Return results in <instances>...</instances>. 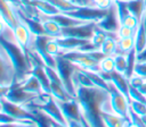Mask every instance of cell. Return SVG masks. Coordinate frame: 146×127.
<instances>
[{
    "label": "cell",
    "instance_id": "50",
    "mask_svg": "<svg viewBox=\"0 0 146 127\" xmlns=\"http://www.w3.org/2000/svg\"><path fill=\"white\" fill-rule=\"evenodd\" d=\"M0 111H2V103H1V100H0Z\"/></svg>",
    "mask_w": 146,
    "mask_h": 127
},
{
    "label": "cell",
    "instance_id": "6",
    "mask_svg": "<svg viewBox=\"0 0 146 127\" xmlns=\"http://www.w3.org/2000/svg\"><path fill=\"white\" fill-rule=\"evenodd\" d=\"M107 11L108 10L99 9L95 6L83 5L78 10L72 11V12H67V15L75 18V19L84 22V23H98L99 20H102L106 16Z\"/></svg>",
    "mask_w": 146,
    "mask_h": 127
},
{
    "label": "cell",
    "instance_id": "40",
    "mask_svg": "<svg viewBox=\"0 0 146 127\" xmlns=\"http://www.w3.org/2000/svg\"><path fill=\"white\" fill-rule=\"evenodd\" d=\"M67 127H83L81 121H76V120H68L67 121Z\"/></svg>",
    "mask_w": 146,
    "mask_h": 127
},
{
    "label": "cell",
    "instance_id": "12",
    "mask_svg": "<svg viewBox=\"0 0 146 127\" xmlns=\"http://www.w3.org/2000/svg\"><path fill=\"white\" fill-rule=\"evenodd\" d=\"M96 24H97V26H99L100 28H103L104 31H106L108 33H116V31L119 29V27H120L121 24H120V20L117 18L115 5H113L108 9L106 16L102 20H99L98 23H96Z\"/></svg>",
    "mask_w": 146,
    "mask_h": 127
},
{
    "label": "cell",
    "instance_id": "33",
    "mask_svg": "<svg viewBox=\"0 0 146 127\" xmlns=\"http://www.w3.org/2000/svg\"><path fill=\"white\" fill-rule=\"evenodd\" d=\"M129 100H135V101L146 103V95H144L138 88L130 85V87H129Z\"/></svg>",
    "mask_w": 146,
    "mask_h": 127
},
{
    "label": "cell",
    "instance_id": "18",
    "mask_svg": "<svg viewBox=\"0 0 146 127\" xmlns=\"http://www.w3.org/2000/svg\"><path fill=\"white\" fill-rule=\"evenodd\" d=\"M31 3L33 7L36 8V10L42 16H46V17H51V16H55L60 12L55 6H52L47 0H32Z\"/></svg>",
    "mask_w": 146,
    "mask_h": 127
},
{
    "label": "cell",
    "instance_id": "27",
    "mask_svg": "<svg viewBox=\"0 0 146 127\" xmlns=\"http://www.w3.org/2000/svg\"><path fill=\"white\" fill-rule=\"evenodd\" d=\"M135 49V39L132 37H121L117 40V52L128 54Z\"/></svg>",
    "mask_w": 146,
    "mask_h": 127
},
{
    "label": "cell",
    "instance_id": "24",
    "mask_svg": "<svg viewBox=\"0 0 146 127\" xmlns=\"http://www.w3.org/2000/svg\"><path fill=\"white\" fill-rule=\"evenodd\" d=\"M127 7L133 16H136L139 20H141V17L146 7V0H128Z\"/></svg>",
    "mask_w": 146,
    "mask_h": 127
},
{
    "label": "cell",
    "instance_id": "7",
    "mask_svg": "<svg viewBox=\"0 0 146 127\" xmlns=\"http://www.w3.org/2000/svg\"><path fill=\"white\" fill-rule=\"evenodd\" d=\"M39 96H40L39 94H35V93L27 92V91L23 90L18 84L11 85L9 91L5 95V98L8 101H10L13 103H16V104H19V105H23V107H25L26 104H29V103L33 102L34 100L39 99Z\"/></svg>",
    "mask_w": 146,
    "mask_h": 127
},
{
    "label": "cell",
    "instance_id": "25",
    "mask_svg": "<svg viewBox=\"0 0 146 127\" xmlns=\"http://www.w3.org/2000/svg\"><path fill=\"white\" fill-rule=\"evenodd\" d=\"M50 18H52L54 20H56L63 28H66V27H72V26H75V25H79V24H82L84 22H81L79 19H75L71 16H68L67 14H63V12H59L55 16H51Z\"/></svg>",
    "mask_w": 146,
    "mask_h": 127
},
{
    "label": "cell",
    "instance_id": "3",
    "mask_svg": "<svg viewBox=\"0 0 146 127\" xmlns=\"http://www.w3.org/2000/svg\"><path fill=\"white\" fill-rule=\"evenodd\" d=\"M110 88V104L111 109L114 113L128 119L129 118V111H130V100L127 95H124L122 92H120L111 82H108Z\"/></svg>",
    "mask_w": 146,
    "mask_h": 127
},
{
    "label": "cell",
    "instance_id": "23",
    "mask_svg": "<svg viewBox=\"0 0 146 127\" xmlns=\"http://www.w3.org/2000/svg\"><path fill=\"white\" fill-rule=\"evenodd\" d=\"M26 109L34 115V122L36 124L38 127H52L51 118L48 115H46L43 111L36 108H26Z\"/></svg>",
    "mask_w": 146,
    "mask_h": 127
},
{
    "label": "cell",
    "instance_id": "35",
    "mask_svg": "<svg viewBox=\"0 0 146 127\" xmlns=\"http://www.w3.org/2000/svg\"><path fill=\"white\" fill-rule=\"evenodd\" d=\"M135 33H136V29L131 28V27H128L125 25H120L119 29L116 31V35L119 39L121 37H132L135 36Z\"/></svg>",
    "mask_w": 146,
    "mask_h": 127
},
{
    "label": "cell",
    "instance_id": "42",
    "mask_svg": "<svg viewBox=\"0 0 146 127\" xmlns=\"http://www.w3.org/2000/svg\"><path fill=\"white\" fill-rule=\"evenodd\" d=\"M137 61H146V48L137 54Z\"/></svg>",
    "mask_w": 146,
    "mask_h": 127
},
{
    "label": "cell",
    "instance_id": "45",
    "mask_svg": "<svg viewBox=\"0 0 146 127\" xmlns=\"http://www.w3.org/2000/svg\"><path fill=\"white\" fill-rule=\"evenodd\" d=\"M51 126L52 127H67V124H60V122L51 119Z\"/></svg>",
    "mask_w": 146,
    "mask_h": 127
},
{
    "label": "cell",
    "instance_id": "9",
    "mask_svg": "<svg viewBox=\"0 0 146 127\" xmlns=\"http://www.w3.org/2000/svg\"><path fill=\"white\" fill-rule=\"evenodd\" d=\"M1 103H2V111L8 113L9 116L14 117L17 120H33L34 121V115L29 111L25 107L13 103L10 101H8L5 96L0 99Z\"/></svg>",
    "mask_w": 146,
    "mask_h": 127
},
{
    "label": "cell",
    "instance_id": "39",
    "mask_svg": "<svg viewBox=\"0 0 146 127\" xmlns=\"http://www.w3.org/2000/svg\"><path fill=\"white\" fill-rule=\"evenodd\" d=\"M19 121H26V120H17L14 117L9 116L8 113L0 111V124H10V122H19Z\"/></svg>",
    "mask_w": 146,
    "mask_h": 127
},
{
    "label": "cell",
    "instance_id": "8",
    "mask_svg": "<svg viewBox=\"0 0 146 127\" xmlns=\"http://www.w3.org/2000/svg\"><path fill=\"white\" fill-rule=\"evenodd\" d=\"M13 31H14L15 41H16L17 45L25 53V56L29 58V51H30V46H31V43H32V40H33L34 35L31 33L29 27L23 22H19L13 28Z\"/></svg>",
    "mask_w": 146,
    "mask_h": 127
},
{
    "label": "cell",
    "instance_id": "26",
    "mask_svg": "<svg viewBox=\"0 0 146 127\" xmlns=\"http://www.w3.org/2000/svg\"><path fill=\"white\" fill-rule=\"evenodd\" d=\"M108 35H110L108 32L104 31L103 28H100V27L97 26V24H96V27H95L94 34H92V36H91V39H90V42H91V44H92L96 49H99L100 45L104 43V41L107 39Z\"/></svg>",
    "mask_w": 146,
    "mask_h": 127
},
{
    "label": "cell",
    "instance_id": "47",
    "mask_svg": "<svg viewBox=\"0 0 146 127\" xmlns=\"http://www.w3.org/2000/svg\"><path fill=\"white\" fill-rule=\"evenodd\" d=\"M140 23L144 25V27H145V29H146V7H145V10H144V14H143V17H141Z\"/></svg>",
    "mask_w": 146,
    "mask_h": 127
},
{
    "label": "cell",
    "instance_id": "34",
    "mask_svg": "<svg viewBox=\"0 0 146 127\" xmlns=\"http://www.w3.org/2000/svg\"><path fill=\"white\" fill-rule=\"evenodd\" d=\"M139 24H140V20H139L136 16H133L132 14H129V15H128L127 17H124L123 20L121 22V25H125V26L131 27V28H133V29H137V27L139 26Z\"/></svg>",
    "mask_w": 146,
    "mask_h": 127
},
{
    "label": "cell",
    "instance_id": "44",
    "mask_svg": "<svg viewBox=\"0 0 146 127\" xmlns=\"http://www.w3.org/2000/svg\"><path fill=\"white\" fill-rule=\"evenodd\" d=\"M124 127H139L135 121H132L130 118H128V119H125V121H124Z\"/></svg>",
    "mask_w": 146,
    "mask_h": 127
},
{
    "label": "cell",
    "instance_id": "2",
    "mask_svg": "<svg viewBox=\"0 0 146 127\" xmlns=\"http://www.w3.org/2000/svg\"><path fill=\"white\" fill-rule=\"evenodd\" d=\"M78 69H79V67H76L73 62H71L70 60L64 58L62 54L56 57V70L58 73L65 88L74 98H75L76 91H75V85H74V82H73V77H74V74Z\"/></svg>",
    "mask_w": 146,
    "mask_h": 127
},
{
    "label": "cell",
    "instance_id": "37",
    "mask_svg": "<svg viewBox=\"0 0 146 127\" xmlns=\"http://www.w3.org/2000/svg\"><path fill=\"white\" fill-rule=\"evenodd\" d=\"M135 74L146 79V61H137L135 67Z\"/></svg>",
    "mask_w": 146,
    "mask_h": 127
},
{
    "label": "cell",
    "instance_id": "15",
    "mask_svg": "<svg viewBox=\"0 0 146 127\" xmlns=\"http://www.w3.org/2000/svg\"><path fill=\"white\" fill-rule=\"evenodd\" d=\"M44 34L51 37H60L62 33H63V27L52 18L50 17H46L43 16L42 20H41Z\"/></svg>",
    "mask_w": 146,
    "mask_h": 127
},
{
    "label": "cell",
    "instance_id": "52",
    "mask_svg": "<svg viewBox=\"0 0 146 127\" xmlns=\"http://www.w3.org/2000/svg\"><path fill=\"white\" fill-rule=\"evenodd\" d=\"M1 19H3V18H2V15H1V12H0V20H1Z\"/></svg>",
    "mask_w": 146,
    "mask_h": 127
},
{
    "label": "cell",
    "instance_id": "21",
    "mask_svg": "<svg viewBox=\"0 0 146 127\" xmlns=\"http://www.w3.org/2000/svg\"><path fill=\"white\" fill-rule=\"evenodd\" d=\"M102 117L106 127H124L125 118L112 111H102Z\"/></svg>",
    "mask_w": 146,
    "mask_h": 127
},
{
    "label": "cell",
    "instance_id": "19",
    "mask_svg": "<svg viewBox=\"0 0 146 127\" xmlns=\"http://www.w3.org/2000/svg\"><path fill=\"white\" fill-rule=\"evenodd\" d=\"M117 40H119V37H117L116 33H110L107 39L100 45L99 50L105 56H114L115 53H117Z\"/></svg>",
    "mask_w": 146,
    "mask_h": 127
},
{
    "label": "cell",
    "instance_id": "51",
    "mask_svg": "<svg viewBox=\"0 0 146 127\" xmlns=\"http://www.w3.org/2000/svg\"><path fill=\"white\" fill-rule=\"evenodd\" d=\"M114 2H117V1H128V0H113Z\"/></svg>",
    "mask_w": 146,
    "mask_h": 127
},
{
    "label": "cell",
    "instance_id": "22",
    "mask_svg": "<svg viewBox=\"0 0 146 127\" xmlns=\"http://www.w3.org/2000/svg\"><path fill=\"white\" fill-rule=\"evenodd\" d=\"M133 39H135V50L138 54L146 48V29L141 23L137 27Z\"/></svg>",
    "mask_w": 146,
    "mask_h": 127
},
{
    "label": "cell",
    "instance_id": "28",
    "mask_svg": "<svg viewBox=\"0 0 146 127\" xmlns=\"http://www.w3.org/2000/svg\"><path fill=\"white\" fill-rule=\"evenodd\" d=\"M137 64V52L136 50H131L128 54H127V71L124 74V76L127 78H130L133 74H135V67Z\"/></svg>",
    "mask_w": 146,
    "mask_h": 127
},
{
    "label": "cell",
    "instance_id": "30",
    "mask_svg": "<svg viewBox=\"0 0 146 127\" xmlns=\"http://www.w3.org/2000/svg\"><path fill=\"white\" fill-rule=\"evenodd\" d=\"M46 50L52 57H57V56L62 54V49H60L56 37H49L48 39V41L46 43Z\"/></svg>",
    "mask_w": 146,
    "mask_h": 127
},
{
    "label": "cell",
    "instance_id": "48",
    "mask_svg": "<svg viewBox=\"0 0 146 127\" xmlns=\"http://www.w3.org/2000/svg\"><path fill=\"white\" fill-rule=\"evenodd\" d=\"M140 118H141V120H143V122L146 125V115H143V116H140Z\"/></svg>",
    "mask_w": 146,
    "mask_h": 127
},
{
    "label": "cell",
    "instance_id": "10",
    "mask_svg": "<svg viewBox=\"0 0 146 127\" xmlns=\"http://www.w3.org/2000/svg\"><path fill=\"white\" fill-rule=\"evenodd\" d=\"M96 27V23H82L72 27L63 28L62 36H73L83 40H90Z\"/></svg>",
    "mask_w": 146,
    "mask_h": 127
},
{
    "label": "cell",
    "instance_id": "17",
    "mask_svg": "<svg viewBox=\"0 0 146 127\" xmlns=\"http://www.w3.org/2000/svg\"><path fill=\"white\" fill-rule=\"evenodd\" d=\"M50 94L52 95V98L56 100V101H70L72 99H74L73 95H71L67 90L65 88L64 84L63 83H55V82H51L50 83Z\"/></svg>",
    "mask_w": 146,
    "mask_h": 127
},
{
    "label": "cell",
    "instance_id": "14",
    "mask_svg": "<svg viewBox=\"0 0 146 127\" xmlns=\"http://www.w3.org/2000/svg\"><path fill=\"white\" fill-rule=\"evenodd\" d=\"M56 39L62 49V54L65 52L79 50L81 46H83L84 44H87L90 41V40H83V39H78V37H73V36H60V37H56Z\"/></svg>",
    "mask_w": 146,
    "mask_h": 127
},
{
    "label": "cell",
    "instance_id": "1",
    "mask_svg": "<svg viewBox=\"0 0 146 127\" xmlns=\"http://www.w3.org/2000/svg\"><path fill=\"white\" fill-rule=\"evenodd\" d=\"M75 98L81 107V112L84 119L91 127H106L103 117V105L110 101L108 91L97 86H75Z\"/></svg>",
    "mask_w": 146,
    "mask_h": 127
},
{
    "label": "cell",
    "instance_id": "13",
    "mask_svg": "<svg viewBox=\"0 0 146 127\" xmlns=\"http://www.w3.org/2000/svg\"><path fill=\"white\" fill-rule=\"evenodd\" d=\"M0 12L2 15L3 20L11 28H14L21 22L17 14H16L15 7L8 0H0Z\"/></svg>",
    "mask_w": 146,
    "mask_h": 127
},
{
    "label": "cell",
    "instance_id": "38",
    "mask_svg": "<svg viewBox=\"0 0 146 127\" xmlns=\"http://www.w3.org/2000/svg\"><path fill=\"white\" fill-rule=\"evenodd\" d=\"M145 81H146V79H145L144 77H141V76H139V75L133 74V75L129 78V84H130L131 86H133V87L138 88L139 86H141V84H143Z\"/></svg>",
    "mask_w": 146,
    "mask_h": 127
},
{
    "label": "cell",
    "instance_id": "36",
    "mask_svg": "<svg viewBox=\"0 0 146 127\" xmlns=\"http://www.w3.org/2000/svg\"><path fill=\"white\" fill-rule=\"evenodd\" d=\"M89 1H90V6H95L104 10H108L114 5L113 0H89Z\"/></svg>",
    "mask_w": 146,
    "mask_h": 127
},
{
    "label": "cell",
    "instance_id": "5",
    "mask_svg": "<svg viewBox=\"0 0 146 127\" xmlns=\"http://www.w3.org/2000/svg\"><path fill=\"white\" fill-rule=\"evenodd\" d=\"M15 83V68L11 59L0 41V85L11 86Z\"/></svg>",
    "mask_w": 146,
    "mask_h": 127
},
{
    "label": "cell",
    "instance_id": "20",
    "mask_svg": "<svg viewBox=\"0 0 146 127\" xmlns=\"http://www.w3.org/2000/svg\"><path fill=\"white\" fill-rule=\"evenodd\" d=\"M49 1L52 6H55L60 12L63 14H67V12H72L78 10L81 6L83 5H79L78 2H75L74 0H47Z\"/></svg>",
    "mask_w": 146,
    "mask_h": 127
},
{
    "label": "cell",
    "instance_id": "16",
    "mask_svg": "<svg viewBox=\"0 0 146 127\" xmlns=\"http://www.w3.org/2000/svg\"><path fill=\"white\" fill-rule=\"evenodd\" d=\"M17 84H18L23 90H25V91H27V92H32V93H35V94H39V95H41V94L44 93L41 83L39 82V79H38L33 74L29 75L23 82L17 83Z\"/></svg>",
    "mask_w": 146,
    "mask_h": 127
},
{
    "label": "cell",
    "instance_id": "49",
    "mask_svg": "<svg viewBox=\"0 0 146 127\" xmlns=\"http://www.w3.org/2000/svg\"><path fill=\"white\" fill-rule=\"evenodd\" d=\"M74 1H75V2H78L79 5H82V1H81V0H74Z\"/></svg>",
    "mask_w": 146,
    "mask_h": 127
},
{
    "label": "cell",
    "instance_id": "29",
    "mask_svg": "<svg viewBox=\"0 0 146 127\" xmlns=\"http://www.w3.org/2000/svg\"><path fill=\"white\" fill-rule=\"evenodd\" d=\"M99 69L102 73L111 74L115 70V61L113 56H106L99 61Z\"/></svg>",
    "mask_w": 146,
    "mask_h": 127
},
{
    "label": "cell",
    "instance_id": "32",
    "mask_svg": "<svg viewBox=\"0 0 146 127\" xmlns=\"http://www.w3.org/2000/svg\"><path fill=\"white\" fill-rule=\"evenodd\" d=\"M130 110L133 111L138 116L146 115V103L135 101V100H130Z\"/></svg>",
    "mask_w": 146,
    "mask_h": 127
},
{
    "label": "cell",
    "instance_id": "41",
    "mask_svg": "<svg viewBox=\"0 0 146 127\" xmlns=\"http://www.w3.org/2000/svg\"><path fill=\"white\" fill-rule=\"evenodd\" d=\"M8 28V25H7V23L3 20V19H1L0 20V36H2L3 35V33L6 32V29Z\"/></svg>",
    "mask_w": 146,
    "mask_h": 127
},
{
    "label": "cell",
    "instance_id": "43",
    "mask_svg": "<svg viewBox=\"0 0 146 127\" xmlns=\"http://www.w3.org/2000/svg\"><path fill=\"white\" fill-rule=\"evenodd\" d=\"M9 88H10V86H3V85H0V99L3 98V96L7 94V92L9 91Z\"/></svg>",
    "mask_w": 146,
    "mask_h": 127
},
{
    "label": "cell",
    "instance_id": "11",
    "mask_svg": "<svg viewBox=\"0 0 146 127\" xmlns=\"http://www.w3.org/2000/svg\"><path fill=\"white\" fill-rule=\"evenodd\" d=\"M65 119H66V122L68 120H76V121H80L81 120V117H82V112H81V107L76 100V98L70 100V101H57Z\"/></svg>",
    "mask_w": 146,
    "mask_h": 127
},
{
    "label": "cell",
    "instance_id": "31",
    "mask_svg": "<svg viewBox=\"0 0 146 127\" xmlns=\"http://www.w3.org/2000/svg\"><path fill=\"white\" fill-rule=\"evenodd\" d=\"M113 57H114V61H115V70L124 75L127 71V54L117 52Z\"/></svg>",
    "mask_w": 146,
    "mask_h": 127
},
{
    "label": "cell",
    "instance_id": "46",
    "mask_svg": "<svg viewBox=\"0 0 146 127\" xmlns=\"http://www.w3.org/2000/svg\"><path fill=\"white\" fill-rule=\"evenodd\" d=\"M138 90H139L144 95H146V81L141 84V86H139V87H138Z\"/></svg>",
    "mask_w": 146,
    "mask_h": 127
},
{
    "label": "cell",
    "instance_id": "4",
    "mask_svg": "<svg viewBox=\"0 0 146 127\" xmlns=\"http://www.w3.org/2000/svg\"><path fill=\"white\" fill-rule=\"evenodd\" d=\"M62 56L64 58H66L67 60H70L71 62H73L80 69L88 70V71H95V73H99L100 71L99 61H97L95 58H92L88 52L75 50V51L65 52Z\"/></svg>",
    "mask_w": 146,
    "mask_h": 127
}]
</instances>
